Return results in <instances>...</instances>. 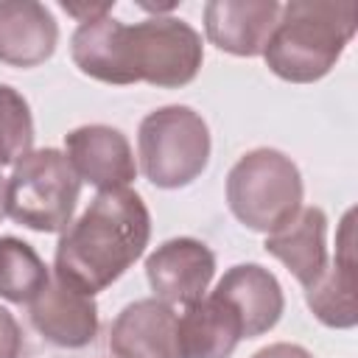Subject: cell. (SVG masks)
Wrapping results in <instances>:
<instances>
[{
  "label": "cell",
  "mask_w": 358,
  "mask_h": 358,
  "mask_svg": "<svg viewBox=\"0 0 358 358\" xmlns=\"http://www.w3.org/2000/svg\"><path fill=\"white\" fill-rule=\"evenodd\" d=\"M73 64L103 84H154L176 90L190 84L204 62L199 31L168 14H154L134 25L112 14L78 22L70 36Z\"/></svg>",
  "instance_id": "obj_1"
},
{
  "label": "cell",
  "mask_w": 358,
  "mask_h": 358,
  "mask_svg": "<svg viewBox=\"0 0 358 358\" xmlns=\"http://www.w3.org/2000/svg\"><path fill=\"white\" fill-rule=\"evenodd\" d=\"M148 238L151 215L137 190H98L90 207L62 232L53 274L95 296L129 271L145 252Z\"/></svg>",
  "instance_id": "obj_2"
},
{
  "label": "cell",
  "mask_w": 358,
  "mask_h": 358,
  "mask_svg": "<svg viewBox=\"0 0 358 358\" xmlns=\"http://www.w3.org/2000/svg\"><path fill=\"white\" fill-rule=\"evenodd\" d=\"M352 0H291L280 6L277 25L263 48L266 67L291 84L324 78L355 36Z\"/></svg>",
  "instance_id": "obj_3"
},
{
  "label": "cell",
  "mask_w": 358,
  "mask_h": 358,
  "mask_svg": "<svg viewBox=\"0 0 358 358\" xmlns=\"http://www.w3.org/2000/svg\"><path fill=\"white\" fill-rule=\"evenodd\" d=\"M302 176L277 148L246 151L227 173V204L252 232L271 235L302 210Z\"/></svg>",
  "instance_id": "obj_4"
},
{
  "label": "cell",
  "mask_w": 358,
  "mask_h": 358,
  "mask_svg": "<svg viewBox=\"0 0 358 358\" xmlns=\"http://www.w3.org/2000/svg\"><path fill=\"white\" fill-rule=\"evenodd\" d=\"M210 145L204 117L182 103L148 112L137 129L140 168L145 179L162 190L196 182L210 162Z\"/></svg>",
  "instance_id": "obj_5"
},
{
  "label": "cell",
  "mask_w": 358,
  "mask_h": 358,
  "mask_svg": "<svg viewBox=\"0 0 358 358\" xmlns=\"http://www.w3.org/2000/svg\"><path fill=\"white\" fill-rule=\"evenodd\" d=\"M81 193V179L59 148L25 154L6 179L8 215L34 232H64Z\"/></svg>",
  "instance_id": "obj_6"
},
{
  "label": "cell",
  "mask_w": 358,
  "mask_h": 358,
  "mask_svg": "<svg viewBox=\"0 0 358 358\" xmlns=\"http://www.w3.org/2000/svg\"><path fill=\"white\" fill-rule=\"evenodd\" d=\"M215 274V255L196 238H171L145 257V280L157 299L190 305L204 296Z\"/></svg>",
  "instance_id": "obj_7"
},
{
  "label": "cell",
  "mask_w": 358,
  "mask_h": 358,
  "mask_svg": "<svg viewBox=\"0 0 358 358\" xmlns=\"http://www.w3.org/2000/svg\"><path fill=\"white\" fill-rule=\"evenodd\" d=\"M28 319L34 330L62 347V350H81L90 347L98 336V305L90 294L67 285L56 274H50L48 285L28 302Z\"/></svg>",
  "instance_id": "obj_8"
},
{
  "label": "cell",
  "mask_w": 358,
  "mask_h": 358,
  "mask_svg": "<svg viewBox=\"0 0 358 358\" xmlns=\"http://www.w3.org/2000/svg\"><path fill=\"white\" fill-rule=\"evenodd\" d=\"M64 157L76 176L98 190L129 187L137 176L131 145L120 129L92 123L64 134Z\"/></svg>",
  "instance_id": "obj_9"
},
{
  "label": "cell",
  "mask_w": 358,
  "mask_h": 358,
  "mask_svg": "<svg viewBox=\"0 0 358 358\" xmlns=\"http://www.w3.org/2000/svg\"><path fill=\"white\" fill-rule=\"evenodd\" d=\"M109 350L115 358H182L179 313L157 296L126 305L109 327Z\"/></svg>",
  "instance_id": "obj_10"
},
{
  "label": "cell",
  "mask_w": 358,
  "mask_h": 358,
  "mask_svg": "<svg viewBox=\"0 0 358 358\" xmlns=\"http://www.w3.org/2000/svg\"><path fill=\"white\" fill-rule=\"evenodd\" d=\"M355 210H347L336 235V257L327 260V268L319 274L313 285L305 288V302L313 310V316L324 327L350 330L358 322V305H355V235H352Z\"/></svg>",
  "instance_id": "obj_11"
},
{
  "label": "cell",
  "mask_w": 358,
  "mask_h": 358,
  "mask_svg": "<svg viewBox=\"0 0 358 358\" xmlns=\"http://www.w3.org/2000/svg\"><path fill=\"white\" fill-rule=\"evenodd\" d=\"M277 17V0H210L204 6V31L224 53L263 56Z\"/></svg>",
  "instance_id": "obj_12"
},
{
  "label": "cell",
  "mask_w": 358,
  "mask_h": 358,
  "mask_svg": "<svg viewBox=\"0 0 358 358\" xmlns=\"http://www.w3.org/2000/svg\"><path fill=\"white\" fill-rule=\"evenodd\" d=\"M213 294L227 299L235 308V313L241 316V324H243V338H257V336L268 333L285 310L282 285L277 282V277L268 268H263L257 263L232 266L218 280Z\"/></svg>",
  "instance_id": "obj_13"
},
{
  "label": "cell",
  "mask_w": 358,
  "mask_h": 358,
  "mask_svg": "<svg viewBox=\"0 0 358 358\" xmlns=\"http://www.w3.org/2000/svg\"><path fill=\"white\" fill-rule=\"evenodd\" d=\"M59 42V25L48 6L36 0H0V62L8 67H36L48 62Z\"/></svg>",
  "instance_id": "obj_14"
},
{
  "label": "cell",
  "mask_w": 358,
  "mask_h": 358,
  "mask_svg": "<svg viewBox=\"0 0 358 358\" xmlns=\"http://www.w3.org/2000/svg\"><path fill=\"white\" fill-rule=\"evenodd\" d=\"M266 252L308 288L327 268V215L322 207H302L288 224L266 235Z\"/></svg>",
  "instance_id": "obj_15"
},
{
  "label": "cell",
  "mask_w": 358,
  "mask_h": 358,
  "mask_svg": "<svg viewBox=\"0 0 358 358\" xmlns=\"http://www.w3.org/2000/svg\"><path fill=\"white\" fill-rule=\"evenodd\" d=\"M241 338V316L227 299L215 294L185 305V313L179 316L182 358H229Z\"/></svg>",
  "instance_id": "obj_16"
},
{
  "label": "cell",
  "mask_w": 358,
  "mask_h": 358,
  "mask_svg": "<svg viewBox=\"0 0 358 358\" xmlns=\"http://www.w3.org/2000/svg\"><path fill=\"white\" fill-rule=\"evenodd\" d=\"M50 280V268L36 249L14 235L0 238V296L14 305H28Z\"/></svg>",
  "instance_id": "obj_17"
},
{
  "label": "cell",
  "mask_w": 358,
  "mask_h": 358,
  "mask_svg": "<svg viewBox=\"0 0 358 358\" xmlns=\"http://www.w3.org/2000/svg\"><path fill=\"white\" fill-rule=\"evenodd\" d=\"M34 151V117L28 101L8 84H0V165H17Z\"/></svg>",
  "instance_id": "obj_18"
},
{
  "label": "cell",
  "mask_w": 358,
  "mask_h": 358,
  "mask_svg": "<svg viewBox=\"0 0 358 358\" xmlns=\"http://www.w3.org/2000/svg\"><path fill=\"white\" fill-rule=\"evenodd\" d=\"M22 350V330L11 310L0 305V358H20Z\"/></svg>",
  "instance_id": "obj_19"
},
{
  "label": "cell",
  "mask_w": 358,
  "mask_h": 358,
  "mask_svg": "<svg viewBox=\"0 0 358 358\" xmlns=\"http://www.w3.org/2000/svg\"><path fill=\"white\" fill-rule=\"evenodd\" d=\"M112 6L115 3H62V8L76 17L78 22H87V20H95V17H103V14H112Z\"/></svg>",
  "instance_id": "obj_20"
},
{
  "label": "cell",
  "mask_w": 358,
  "mask_h": 358,
  "mask_svg": "<svg viewBox=\"0 0 358 358\" xmlns=\"http://www.w3.org/2000/svg\"><path fill=\"white\" fill-rule=\"evenodd\" d=\"M252 358H313L305 347L299 344H288V341H277V344H268L263 350H257Z\"/></svg>",
  "instance_id": "obj_21"
},
{
  "label": "cell",
  "mask_w": 358,
  "mask_h": 358,
  "mask_svg": "<svg viewBox=\"0 0 358 358\" xmlns=\"http://www.w3.org/2000/svg\"><path fill=\"white\" fill-rule=\"evenodd\" d=\"M8 215V204H6V179L0 176V221Z\"/></svg>",
  "instance_id": "obj_22"
}]
</instances>
